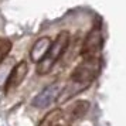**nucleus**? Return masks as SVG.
Instances as JSON below:
<instances>
[{
	"label": "nucleus",
	"mask_w": 126,
	"mask_h": 126,
	"mask_svg": "<svg viewBox=\"0 0 126 126\" xmlns=\"http://www.w3.org/2000/svg\"><path fill=\"white\" fill-rule=\"evenodd\" d=\"M102 47H103V37L101 30L92 29L84 40V44H82V48H81V55L84 58L98 57Z\"/></svg>",
	"instance_id": "3"
},
{
	"label": "nucleus",
	"mask_w": 126,
	"mask_h": 126,
	"mask_svg": "<svg viewBox=\"0 0 126 126\" xmlns=\"http://www.w3.org/2000/svg\"><path fill=\"white\" fill-rule=\"evenodd\" d=\"M61 89H63V88L60 85V82H52V84H50V85L46 86V88L33 99V105H34L35 108H40V109H44V108H47V106H50V105L58 98Z\"/></svg>",
	"instance_id": "4"
},
{
	"label": "nucleus",
	"mask_w": 126,
	"mask_h": 126,
	"mask_svg": "<svg viewBox=\"0 0 126 126\" xmlns=\"http://www.w3.org/2000/svg\"><path fill=\"white\" fill-rule=\"evenodd\" d=\"M63 115L64 112L61 109H52L51 112H48V113L44 116V119L40 122V125L38 126H57L60 123V120L63 119Z\"/></svg>",
	"instance_id": "7"
},
{
	"label": "nucleus",
	"mask_w": 126,
	"mask_h": 126,
	"mask_svg": "<svg viewBox=\"0 0 126 126\" xmlns=\"http://www.w3.org/2000/svg\"><path fill=\"white\" fill-rule=\"evenodd\" d=\"M51 46V40L50 37H40L38 40L34 43V46L30 51V58L33 63H40L44 58V55L47 54L48 48Z\"/></svg>",
	"instance_id": "6"
},
{
	"label": "nucleus",
	"mask_w": 126,
	"mask_h": 126,
	"mask_svg": "<svg viewBox=\"0 0 126 126\" xmlns=\"http://www.w3.org/2000/svg\"><path fill=\"white\" fill-rule=\"evenodd\" d=\"M69 44V34L68 31H61L57 35V38L54 43H51V46L48 48L47 54L40 63H37V74L46 75L52 69L54 64L57 63L60 57L64 54V51L67 50V47Z\"/></svg>",
	"instance_id": "1"
},
{
	"label": "nucleus",
	"mask_w": 126,
	"mask_h": 126,
	"mask_svg": "<svg viewBox=\"0 0 126 126\" xmlns=\"http://www.w3.org/2000/svg\"><path fill=\"white\" fill-rule=\"evenodd\" d=\"M12 50V43L9 40H0V63L6 58V55L9 54V51Z\"/></svg>",
	"instance_id": "9"
},
{
	"label": "nucleus",
	"mask_w": 126,
	"mask_h": 126,
	"mask_svg": "<svg viewBox=\"0 0 126 126\" xmlns=\"http://www.w3.org/2000/svg\"><path fill=\"white\" fill-rule=\"evenodd\" d=\"M101 58L99 57H91V58H84V61L74 69V72L71 74V81L79 82L84 85L89 86L92 81L95 79L101 71Z\"/></svg>",
	"instance_id": "2"
},
{
	"label": "nucleus",
	"mask_w": 126,
	"mask_h": 126,
	"mask_svg": "<svg viewBox=\"0 0 126 126\" xmlns=\"http://www.w3.org/2000/svg\"><path fill=\"white\" fill-rule=\"evenodd\" d=\"M88 109H89V102H88V101H78V102L71 108L69 116H71L72 120L79 119V118H82V116L88 112Z\"/></svg>",
	"instance_id": "8"
},
{
	"label": "nucleus",
	"mask_w": 126,
	"mask_h": 126,
	"mask_svg": "<svg viewBox=\"0 0 126 126\" xmlns=\"http://www.w3.org/2000/svg\"><path fill=\"white\" fill-rule=\"evenodd\" d=\"M29 72V67H27V63L26 61H20L18 64L14 65V68L12 69V72L9 74L6 81V92H10L13 89H16L23 79L26 78V75Z\"/></svg>",
	"instance_id": "5"
}]
</instances>
